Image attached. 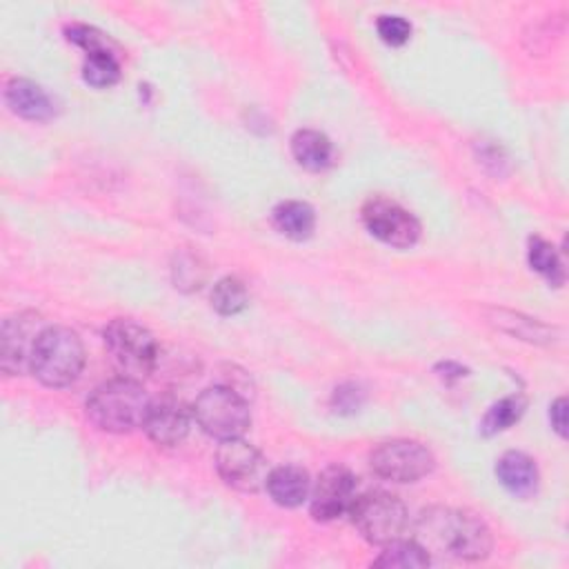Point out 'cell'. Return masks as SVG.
Returning a JSON list of instances; mask_svg holds the SVG:
<instances>
[{"mask_svg":"<svg viewBox=\"0 0 569 569\" xmlns=\"http://www.w3.org/2000/svg\"><path fill=\"white\" fill-rule=\"evenodd\" d=\"M149 396L131 378H113L98 385L87 398V418L102 431L127 433L142 427L149 411Z\"/></svg>","mask_w":569,"mask_h":569,"instance_id":"obj_2","label":"cell"},{"mask_svg":"<svg viewBox=\"0 0 569 569\" xmlns=\"http://www.w3.org/2000/svg\"><path fill=\"white\" fill-rule=\"evenodd\" d=\"M249 302V293L244 289V284L238 278H222L213 284L211 291V307L222 313V316H233L240 313Z\"/></svg>","mask_w":569,"mask_h":569,"instance_id":"obj_22","label":"cell"},{"mask_svg":"<svg viewBox=\"0 0 569 569\" xmlns=\"http://www.w3.org/2000/svg\"><path fill=\"white\" fill-rule=\"evenodd\" d=\"M431 562L427 549L416 540H393L385 545L382 553L373 560V567H389V569H418Z\"/></svg>","mask_w":569,"mask_h":569,"instance_id":"obj_18","label":"cell"},{"mask_svg":"<svg viewBox=\"0 0 569 569\" xmlns=\"http://www.w3.org/2000/svg\"><path fill=\"white\" fill-rule=\"evenodd\" d=\"M496 476L500 485L516 498H529L538 489V467L531 456L522 451H507L496 462Z\"/></svg>","mask_w":569,"mask_h":569,"instance_id":"obj_14","label":"cell"},{"mask_svg":"<svg viewBox=\"0 0 569 569\" xmlns=\"http://www.w3.org/2000/svg\"><path fill=\"white\" fill-rule=\"evenodd\" d=\"M82 78L87 84L96 89H104L118 82L120 78V64L111 49H100V51H89L84 62H82Z\"/></svg>","mask_w":569,"mask_h":569,"instance_id":"obj_19","label":"cell"},{"mask_svg":"<svg viewBox=\"0 0 569 569\" xmlns=\"http://www.w3.org/2000/svg\"><path fill=\"white\" fill-rule=\"evenodd\" d=\"M4 98H7V104L11 107V111L27 120L44 122L56 116V102L33 80H27V78L9 80L7 89H4Z\"/></svg>","mask_w":569,"mask_h":569,"instance_id":"obj_13","label":"cell"},{"mask_svg":"<svg viewBox=\"0 0 569 569\" xmlns=\"http://www.w3.org/2000/svg\"><path fill=\"white\" fill-rule=\"evenodd\" d=\"M42 329L44 327H40V316L36 313H16L4 320L0 358L4 376L22 373L31 365V353Z\"/></svg>","mask_w":569,"mask_h":569,"instance_id":"obj_11","label":"cell"},{"mask_svg":"<svg viewBox=\"0 0 569 569\" xmlns=\"http://www.w3.org/2000/svg\"><path fill=\"white\" fill-rule=\"evenodd\" d=\"M416 542L427 551H442L460 560H480L491 551V531L467 509L429 507L418 516Z\"/></svg>","mask_w":569,"mask_h":569,"instance_id":"obj_1","label":"cell"},{"mask_svg":"<svg viewBox=\"0 0 569 569\" xmlns=\"http://www.w3.org/2000/svg\"><path fill=\"white\" fill-rule=\"evenodd\" d=\"M191 413L200 425V429L218 440L240 438L251 422L244 393L227 385H216L204 389L196 398Z\"/></svg>","mask_w":569,"mask_h":569,"instance_id":"obj_5","label":"cell"},{"mask_svg":"<svg viewBox=\"0 0 569 569\" xmlns=\"http://www.w3.org/2000/svg\"><path fill=\"white\" fill-rule=\"evenodd\" d=\"M69 40H73L76 44H80L87 53H89V51L109 49L104 36H102L100 31H96L93 27H87V24H73V27L69 29Z\"/></svg>","mask_w":569,"mask_h":569,"instance_id":"obj_25","label":"cell"},{"mask_svg":"<svg viewBox=\"0 0 569 569\" xmlns=\"http://www.w3.org/2000/svg\"><path fill=\"white\" fill-rule=\"evenodd\" d=\"M349 516L365 540L382 547L398 540L409 525L405 502L387 491H367L358 496Z\"/></svg>","mask_w":569,"mask_h":569,"instance_id":"obj_6","label":"cell"},{"mask_svg":"<svg viewBox=\"0 0 569 569\" xmlns=\"http://www.w3.org/2000/svg\"><path fill=\"white\" fill-rule=\"evenodd\" d=\"M549 418L553 429L565 438L567 436V400L558 398L551 407H549Z\"/></svg>","mask_w":569,"mask_h":569,"instance_id":"obj_27","label":"cell"},{"mask_svg":"<svg viewBox=\"0 0 569 569\" xmlns=\"http://www.w3.org/2000/svg\"><path fill=\"white\" fill-rule=\"evenodd\" d=\"M525 398L522 396H509V398H502L498 402H493L489 407V411L485 413L482 422H480V431L485 436H493L498 431H505L509 429L513 422L520 420L522 411H525Z\"/></svg>","mask_w":569,"mask_h":569,"instance_id":"obj_20","label":"cell"},{"mask_svg":"<svg viewBox=\"0 0 569 569\" xmlns=\"http://www.w3.org/2000/svg\"><path fill=\"white\" fill-rule=\"evenodd\" d=\"M376 27H378V36L391 47L405 44L411 36V24L402 16H380Z\"/></svg>","mask_w":569,"mask_h":569,"instance_id":"obj_24","label":"cell"},{"mask_svg":"<svg viewBox=\"0 0 569 569\" xmlns=\"http://www.w3.org/2000/svg\"><path fill=\"white\" fill-rule=\"evenodd\" d=\"M291 153L296 162L309 171H322L333 160V147L329 138L313 129H300L293 133Z\"/></svg>","mask_w":569,"mask_h":569,"instance_id":"obj_16","label":"cell"},{"mask_svg":"<svg viewBox=\"0 0 569 569\" xmlns=\"http://www.w3.org/2000/svg\"><path fill=\"white\" fill-rule=\"evenodd\" d=\"M264 487H267L271 500L278 502L280 507H298L311 493L309 473L296 465H282V467L271 469Z\"/></svg>","mask_w":569,"mask_h":569,"instance_id":"obj_15","label":"cell"},{"mask_svg":"<svg viewBox=\"0 0 569 569\" xmlns=\"http://www.w3.org/2000/svg\"><path fill=\"white\" fill-rule=\"evenodd\" d=\"M371 469L393 482H416L433 471V453L418 440H387L369 456Z\"/></svg>","mask_w":569,"mask_h":569,"instance_id":"obj_7","label":"cell"},{"mask_svg":"<svg viewBox=\"0 0 569 569\" xmlns=\"http://www.w3.org/2000/svg\"><path fill=\"white\" fill-rule=\"evenodd\" d=\"M362 222L378 240L398 249H409L420 238V222L416 216L382 196H373L365 202Z\"/></svg>","mask_w":569,"mask_h":569,"instance_id":"obj_9","label":"cell"},{"mask_svg":"<svg viewBox=\"0 0 569 569\" xmlns=\"http://www.w3.org/2000/svg\"><path fill=\"white\" fill-rule=\"evenodd\" d=\"M84 367V347L69 327H44L31 353V373L47 387L71 385Z\"/></svg>","mask_w":569,"mask_h":569,"instance_id":"obj_3","label":"cell"},{"mask_svg":"<svg viewBox=\"0 0 569 569\" xmlns=\"http://www.w3.org/2000/svg\"><path fill=\"white\" fill-rule=\"evenodd\" d=\"M189 427H191L189 409L173 393L153 398L142 422V429L147 431V436L160 447L180 445L187 438Z\"/></svg>","mask_w":569,"mask_h":569,"instance_id":"obj_12","label":"cell"},{"mask_svg":"<svg viewBox=\"0 0 569 569\" xmlns=\"http://www.w3.org/2000/svg\"><path fill=\"white\" fill-rule=\"evenodd\" d=\"M104 347L122 378H147L158 365V342L147 327L131 318H116L104 327Z\"/></svg>","mask_w":569,"mask_h":569,"instance_id":"obj_4","label":"cell"},{"mask_svg":"<svg viewBox=\"0 0 569 569\" xmlns=\"http://www.w3.org/2000/svg\"><path fill=\"white\" fill-rule=\"evenodd\" d=\"M333 405H336V411H358L360 391L353 385L338 387L333 393Z\"/></svg>","mask_w":569,"mask_h":569,"instance_id":"obj_26","label":"cell"},{"mask_svg":"<svg viewBox=\"0 0 569 569\" xmlns=\"http://www.w3.org/2000/svg\"><path fill=\"white\" fill-rule=\"evenodd\" d=\"M529 264L533 271L545 276L553 287L562 284V280H565L562 262L551 242H547L542 238H531L529 240Z\"/></svg>","mask_w":569,"mask_h":569,"instance_id":"obj_21","label":"cell"},{"mask_svg":"<svg viewBox=\"0 0 569 569\" xmlns=\"http://www.w3.org/2000/svg\"><path fill=\"white\" fill-rule=\"evenodd\" d=\"M498 327H502L505 331H511L518 338L538 342L540 338L549 340V329L531 318H520L518 313H507V311H498Z\"/></svg>","mask_w":569,"mask_h":569,"instance_id":"obj_23","label":"cell"},{"mask_svg":"<svg viewBox=\"0 0 569 569\" xmlns=\"http://www.w3.org/2000/svg\"><path fill=\"white\" fill-rule=\"evenodd\" d=\"M356 500V476L347 467H327L311 489V516L320 522L340 518Z\"/></svg>","mask_w":569,"mask_h":569,"instance_id":"obj_10","label":"cell"},{"mask_svg":"<svg viewBox=\"0 0 569 569\" xmlns=\"http://www.w3.org/2000/svg\"><path fill=\"white\" fill-rule=\"evenodd\" d=\"M216 469L224 485L244 493H256L260 487H264L269 476L264 456L251 442L242 440V436L220 440L216 451Z\"/></svg>","mask_w":569,"mask_h":569,"instance_id":"obj_8","label":"cell"},{"mask_svg":"<svg viewBox=\"0 0 569 569\" xmlns=\"http://www.w3.org/2000/svg\"><path fill=\"white\" fill-rule=\"evenodd\" d=\"M276 229L291 240H307L316 227V213L307 202L284 200L273 209Z\"/></svg>","mask_w":569,"mask_h":569,"instance_id":"obj_17","label":"cell"}]
</instances>
